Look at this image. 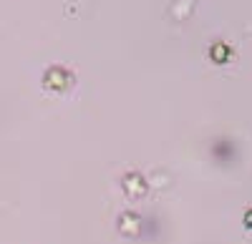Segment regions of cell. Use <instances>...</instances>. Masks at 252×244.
I'll return each mask as SVG.
<instances>
[]
</instances>
